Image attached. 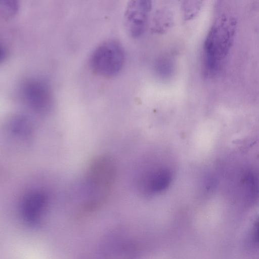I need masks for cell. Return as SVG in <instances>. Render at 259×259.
Instances as JSON below:
<instances>
[{
  "label": "cell",
  "mask_w": 259,
  "mask_h": 259,
  "mask_svg": "<svg viewBox=\"0 0 259 259\" xmlns=\"http://www.w3.org/2000/svg\"><path fill=\"white\" fill-rule=\"evenodd\" d=\"M19 93L24 103L38 113L48 114L53 108L54 100L51 88L41 78L26 79L20 85Z\"/></svg>",
  "instance_id": "277c9868"
},
{
  "label": "cell",
  "mask_w": 259,
  "mask_h": 259,
  "mask_svg": "<svg viewBox=\"0 0 259 259\" xmlns=\"http://www.w3.org/2000/svg\"><path fill=\"white\" fill-rule=\"evenodd\" d=\"M48 204L47 196L43 192L35 191L27 194L20 206V214L24 223L32 228L39 227Z\"/></svg>",
  "instance_id": "8992f818"
},
{
  "label": "cell",
  "mask_w": 259,
  "mask_h": 259,
  "mask_svg": "<svg viewBox=\"0 0 259 259\" xmlns=\"http://www.w3.org/2000/svg\"><path fill=\"white\" fill-rule=\"evenodd\" d=\"M19 5L16 0H1L0 15L7 19L13 16L18 11Z\"/></svg>",
  "instance_id": "8fae6325"
},
{
  "label": "cell",
  "mask_w": 259,
  "mask_h": 259,
  "mask_svg": "<svg viewBox=\"0 0 259 259\" xmlns=\"http://www.w3.org/2000/svg\"><path fill=\"white\" fill-rule=\"evenodd\" d=\"M171 179V174L168 169L160 168L147 174L144 178L143 185L147 193L160 192L168 187Z\"/></svg>",
  "instance_id": "52a82bcc"
},
{
  "label": "cell",
  "mask_w": 259,
  "mask_h": 259,
  "mask_svg": "<svg viewBox=\"0 0 259 259\" xmlns=\"http://www.w3.org/2000/svg\"><path fill=\"white\" fill-rule=\"evenodd\" d=\"M152 28L156 33H163L170 28L173 24L171 13L166 10H160L154 16Z\"/></svg>",
  "instance_id": "9c48e42d"
},
{
  "label": "cell",
  "mask_w": 259,
  "mask_h": 259,
  "mask_svg": "<svg viewBox=\"0 0 259 259\" xmlns=\"http://www.w3.org/2000/svg\"><path fill=\"white\" fill-rule=\"evenodd\" d=\"M116 174V162L111 156L102 154L92 160L84 179V210H95L104 203L112 192Z\"/></svg>",
  "instance_id": "7a4b0ae2"
},
{
  "label": "cell",
  "mask_w": 259,
  "mask_h": 259,
  "mask_svg": "<svg viewBox=\"0 0 259 259\" xmlns=\"http://www.w3.org/2000/svg\"><path fill=\"white\" fill-rule=\"evenodd\" d=\"M8 131L14 137L27 142L31 138L33 128L28 119L22 115H16L11 117L8 123Z\"/></svg>",
  "instance_id": "ba28073f"
},
{
  "label": "cell",
  "mask_w": 259,
  "mask_h": 259,
  "mask_svg": "<svg viewBox=\"0 0 259 259\" xmlns=\"http://www.w3.org/2000/svg\"><path fill=\"white\" fill-rule=\"evenodd\" d=\"M201 5L200 1H184L182 5L184 20L189 21L194 18L199 13Z\"/></svg>",
  "instance_id": "30bf717a"
},
{
  "label": "cell",
  "mask_w": 259,
  "mask_h": 259,
  "mask_svg": "<svg viewBox=\"0 0 259 259\" xmlns=\"http://www.w3.org/2000/svg\"><path fill=\"white\" fill-rule=\"evenodd\" d=\"M236 25L234 17L223 14L210 28L203 48V70L207 76H215L222 70L233 44Z\"/></svg>",
  "instance_id": "6da1fadb"
},
{
  "label": "cell",
  "mask_w": 259,
  "mask_h": 259,
  "mask_svg": "<svg viewBox=\"0 0 259 259\" xmlns=\"http://www.w3.org/2000/svg\"><path fill=\"white\" fill-rule=\"evenodd\" d=\"M149 1H131L124 11V23L126 29L134 38L141 37L145 32L152 9Z\"/></svg>",
  "instance_id": "5b68a950"
},
{
  "label": "cell",
  "mask_w": 259,
  "mask_h": 259,
  "mask_svg": "<svg viewBox=\"0 0 259 259\" xmlns=\"http://www.w3.org/2000/svg\"><path fill=\"white\" fill-rule=\"evenodd\" d=\"M7 55V52L4 47L2 45L1 46V55H0V61H3L5 59Z\"/></svg>",
  "instance_id": "4fadbf2b"
},
{
  "label": "cell",
  "mask_w": 259,
  "mask_h": 259,
  "mask_svg": "<svg viewBox=\"0 0 259 259\" xmlns=\"http://www.w3.org/2000/svg\"><path fill=\"white\" fill-rule=\"evenodd\" d=\"M125 60L121 45L115 40H108L98 46L92 52L90 59L92 68L98 74L112 77L122 69Z\"/></svg>",
  "instance_id": "3957f363"
},
{
  "label": "cell",
  "mask_w": 259,
  "mask_h": 259,
  "mask_svg": "<svg viewBox=\"0 0 259 259\" xmlns=\"http://www.w3.org/2000/svg\"><path fill=\"white\" fill-rule=\"evenodd\" d=\"M251 242L255 246L259 247V219L252 226L250 233Z\"/></svg>",
  "instance_id": "7c38bea8"
}]
</instances>
